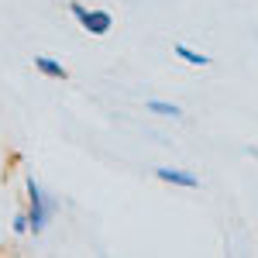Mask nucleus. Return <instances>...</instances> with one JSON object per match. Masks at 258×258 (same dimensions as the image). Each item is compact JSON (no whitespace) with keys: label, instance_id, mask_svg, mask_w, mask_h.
<instances>
[{"label":"nucleus","instance_id":"obj_1","mask_svg":"<svg viewBox=\"0 0 258 258\" xmlns=\"http://www.w3.org/2000/svg\"><path fill=\"white\" fill-rule=\"evenodd\" d=\"M24 186H28V231H31V234H41V231L48 227V220H52L55 203L45 197V189H41L31 176H28Z\"/></svg>","mask_w":258,"mask_h":258},{"label":"nucleus","instance_id":"obj_2","mask_svg":"<svg viewBox=\"0 0 258 258\" xmlns=\"http://www.w3.org/2000/svg\"><path fill=\"white\" fill-rule=\"evenodd\" d=\"M155 179L169 182V186H182V189H197V186H200V179L193 176V172H186V169H172V165H159V169H155Z\"/></svg>","mask_w":258,"mask_h":258},{"label":"nucleus","instance_id":"obj_3","mask_svg":"<svg viewBox=\"0 0 258 258\" xmlns=\"http://www.w3.org/2000/svg\"><path fill=\"white\" fill-rule=\"evenodd\" d=\"M80 24H83V31H90L93 38H103L114 28V18H110V11H86V18Z\"/></svg>","mask_w":258,"mask_h":258},{"label":"nucleus","instance_id":"obj_4","mask_svg":"<svg viewBox=\"0 0 258 258\" xmlns=\"http://www.w3.org/2000/svg\"><path fill=\"white\" fill-rule=\"evenodd\" d=\"M35 69L41 76H48V80H69V69L59 59H52V55H35Z\"/></svg>","mask_w":258,"mask_h":258},{"label":"nucleus","instance_id":"obj_5","mask_svg":"<svg viewBox=\"0 0 258 258\" xmlns=\"http://www.w3.org/2000/svg\"><path fill=\"white\" fill-rule=\"evenodd\" d=\"M172 52H176V55H179L182 62H189V66H197V69H207V66L214 62L210 55H203V52H197V48H189V45H176Z\"/></svg>","mask_w":258,"mask_h":258},{"label":"nucleus","instance_id":"obj_6","mask_svg":"<svg viewBox=\"0 0 258 258\" xmlns=\"http://www.w3.org/2000/svg\"><path fill=\"white\" fill-rule=\"evenodd\" d=\"M145 110H148V114H159V117H182V107H179V103H169V100H148V103H145Z\"/></svg>","mask_w":258,"mask_h":258},{"label":"nucleus","instance_id":"obj_7","mask_svg":"<svg viewBox=\"0 0 258 258\" xmlns=\"http://www.w3.org/2000/svg\"><path fill=\"white\" fill-rule=\"evenodd\" d=\"M14 234H28V214H18L14 217Z\"/></svg>","mask_w":258,"mask_h":258},{"label":"nucleus","instance_id":"obj_8","mask_svg":"<svg viewBox=\"0 0 258 258\" xmlns=\"http://www.w3.org/2000/svg\"><path fill=\"white\" fill-rule=\"evenodd\" d=\"M69 14H73L76 21H83V18H86V7H83L80 0H73V4H69Z\"/></svg>","mask_w":258,"mask_h":258}]
</instances>
